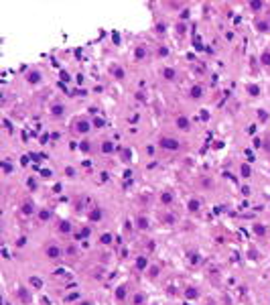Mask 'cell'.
Returning <instances> with one entry per match:
<instances>
[{"label": "cell", "instance_id": "6da1fadb", "mask_svg": "<svg viewBox=\"0 0 270 305\" xmlns=\"http://www.w3.org/2000/svg\"><path fill=\"white\" fill-rule=\"evenodd\" d=\"M158 147L165 151H179L181 149V142L177 138H173V136H161L158 138Z\"/></svg>", "mask_w": 270, "mask_h": 305}, {"label": "cell", "instance_id": "7a4b0ae2", "mask_svg": "<svg viewBox=\"0 0 270 305\" xmlns=\"http://www.w3.org/2000/svg\"><path fill=\"white\" fill-rule=\"evenodd\" d=\"M92 126H94V124H92L88 118H79V120H75L73 130H75V132H79V134H88Z\"/></svg>", "mask_w": 270, "mask_h": 305}, {"label": "cell", "instance_id": "3957f363", "mask_svg": "<svg viewBox=\"0 0 270 305\" xmlns=\"http://www.w3.org/2000/svg\"><path fill=\"white\" fill-rule=\"evenodd\" d=\"M45 254H47V258H51V260H57V258L61 256V248L57 244H47V246H45Z\"/></svg>", "mask_w": 270, "mask_h": 305}, {"label": "cell", "instance_id": "277c9868", "mask_svg": "<svg viewBox=\"0 0 270 305\" xmlns=\"http://www.w3.org/2000/svg\"><path fill=\"white\" fill-rule=\"evenodd\" d=\"M175 124H177L181 130H189V128H191V120H189L185 114H179V116H177V118H175Z\"/></svg>", "mask_w": 270, "mask_h": 305}, {"label": "cell", "instance_id": "5b68a950", "mask_svg": "<svg viewBox=\"0 0 270 305\" xmlns=\"http://www.w3.org/2000/svg\"><path fill=\"white\" fill-rule=\"evenodd\" d=\"M146 55H148V51H146L144 45H136V49H134V61H142Z\"/></svg>", "mask_w": 270, "mask_h": 305}, {"label": "cell", "instance_id": "8992f818", "mask_svg": "<svg viewBox=\"0 0 270 305\" xmlns=\"http://www.w3.org/2000/svg\"><path fill=\"white\" fill-rule=\"evenodd\" d=\"M161 75H162L167 81H173V80L177 77V69H175V67H162Z\"/></svg>", "mask_w": 270, "mask_h": 305}, {"label": "cell", "instance_id": "52a82bcc", "mask_svg": "<svg viewBox=\"0 0 270 305\" xmlns=\"http://www.w3.org/2000/svg\"><path fill=\"white\" fill-rule=\"evenodd\" d=\"M201 96H203V88L199 86V83L191 86V90H189V98H193V100H199Z\"/></svg>", "mask_w": 270, "mask_h": 305}, {"label": "cell", "instance_id": "ba28073f", "mask_svg": "<svg viewBox=\"0 0 270 305\" xmlns=\"http://www.w3.org/2000/svg\"><path fill=\"white\" fill-rule=\"evenodd\" d=\"M27 81H28V83H33V86H35V83H39V81H41V71H28V73H27Z\"/></svg>", "mask_w": 270, "mask_h": 305}, {"label": "cell", "instance_id": "9c48e42d", "mask_svg": "<svg viewBox=\"0 0 270 305\" xmlns=\"http://www.w3.org/2000/svg\"><path fill=\"white\" fill-rule=\"evenodd\" d=\"M126 293H128V287H126V285H120V287L116 289V299H118V301H124V299H126Z\"/></svg>", "mask_w": 270, "mask_h": 305}, {"label": "cell", "instance_id": "30bf717a", "mask_svg": "<svg viewBox=\"0 0 270 305\" xmlns=\"http://www.w3.org/2000/svg\"><path fill=\"white\" fill-rule=\"evenodd\" d=\"M187 210L193 212V214H197V212L201 210V203H199V199H189V203H187Z\"/></svg>", "mask_w": 270, "mask_h": 305}, {"label": "cell", "instance_id": "8fae6325", "mask_svg": "<svg viewBox=\"0 0 270 305\" xmlns=\"http://www.w3.org/2000/svg\"><path fill=\"white\" fill-rule=\"evenodd\" d=\"M110 71H112V75H114L116 80H122V77L126 75V73H124V69H122L120 65H112V67H110Z\"/></svg>", "mask_w": 270, "mask_h": 305}, {"label": "cell", "instance_id": "7c38bea8", "mask_svg": "<svg viewBox=\"0 0 270 305\" xmlns=\"http://www.w3.org/2000/svg\"><path fill=\"white\" fill-rule=\"evenodd\" d=\"M112 151H114V142L112 141H102V153H104V155H110Z\"/></svg>", "mask_w": 270, "mask_h": 305}, {"label": "cell", "instance_id": "4fadbf2b", "mask_svg": "<svg viewBox=\"0 0 270 305\" xmlns=\"http://www.w3.org/2000/svg\"><path fill=\"white\" fill-rule=\"evenodd\" d=\"M51 114H53V116H63V114H65V106H61V104H53V106H51Z\"/></svg>", "mask_w": 270, "mask_h": 305}, {"label": "cell", "instance_id": "5bb4252c", "mask_svg": "<svg viewBox=\"0 0 270 305\" xmlns=\"http://www.w3.org/2000/svg\"><path fill=\"white\" fill-rule=\"evenodd\" d=\"M136 226H138V230H146L148 228V220L144 216H138L136 218Z\"/></svg>", "mask_w": 270, "mask_h": 305}, {"label": "cell", "instance_id": "9a60e30c", "mask_svg": "<svg viewBox=\"0 0 270 305\" xmlns=\"http://www.w3.org/2000/svg\"><path fill=\"white\" fill-rule=\"evenodd\" d=\"M146 264H148V258H146V256H138V258H136V269H138V271H144V269H146Z\"/></svg>", "mask_w": 270, "mask_h": 305}, {"label": "cell", "instance_id": "2e32d148", "mask_svg": "<svg viewBox=\"0 0 270 305\" xmlns=\"http://www.w3.org/2000/svg\"><path fill=\"white\" fill-rule=\"evenodd\" d=\"M18 297H20V301H22V303H31V295L27 293V289H25V287H20V289H18Z\"/></svg>", "mask_w": 270, "mask_h": 305}, {"label": "cell", "instance_id": "e0dca14e", "mask_svg": "<svg viewBox=\"0 0 270 305\" xmlns=\"http://www.w3.org/2000/svg\"><path fill=\"white\" fill-rule=\"evenodd\" d=\"M240 175L242 177H250L252 175V169H250L248 163H242V165H240Z\"/></svg>", "mask_w": 270, "mask_h": 305}, {"label": "cell", "instance_id": "ac0fdd59", "mask_svg": "<svg viewBox=\"0 0 270 305\" xmlns=\"http://www.w3.org/2000/svg\"><path fill=\"white\" fill-rule=\"evenodd\" d=\"M171 202H173V193H171V191H162V193H161V203L169 205Z\"/></svg>", "mask_w": 270, "mask_h": 305}, {"label": "cell", "instance_id": "d6986e66", "mask_svg": "<svg viewBox=\"0 0 270 305\" xmlns=\"http://www.w3.org/2000/svg\"><path fill=\"white\" fill-rule=\"evenodd\" d=\"M100 218H102V210H100V208H95V210L89 212V220H92V222H98Z\"/></svg>", "mask_w": 270, "mask_h": 305}, {"label": "cell", "instance_id": "ffe728a7", "mask_svg": "<svg viewBox=\"0 0 270 305\" xmlns=\"http://www.w3.org/2000/svg\"><path fill=\"white\" fill-rule=\"evenodd\" d=\"M246 92H248L250 96H258V94H260V88L254 86V83H248V86H246Z\"/></svg>", "mask_w": 270, "mask_h": 305}, {"label": "cell", "instance_id": "44dd1931", "mask_svg": "<svg viewBox=\"0 0 270 305\" xmlns=\"http://www.w3.org/2000/svg\"><path fill=\"white\" fill-rule=\"evenodd\" d=\"M59 232L69 234V232H71V224H69V222H61V224H59Z\"/></svg>", "mask_w": 270, "mask_h": 305}, {"label": "cell", "instance_id": "7402d4cb", "mask_svg": "<svg viewBox=\"0 0 270 305\" xmlns=\"http://www.w3.org/2000/svg\"><path fill=\"white\" fill-rule=\"evenodd\" d=\"M256 27H258V31H260V33H266V31L270 29L266 20H258V22H256Z\"/></svg>", "mask_w": 270, "mask_h": 305}, {"label": "cell", "instance_id": "603a6c76", "mask_svg": "<svg viewBox=\"0 0 270 305\" xmlns=\"http://www.w3.org/2000/svg\"><path fill=\"white\" fill-rule=\"evenodd\" d=\"M31 285H33L35 289H41V287H43V281H41L39 277H31Z\"/></svg>", "mask_w": 270, "mask_h": 305}, {"label": "cell", "instance_id": "cb8c5ba5", "mask_svg": "<svg viewBox=\"0 0 270 305\" xmlns=\"http://www.w3.org/2000/svg\"><path fill=\"white\" fill-rule=\"evenodd\" d=\"M185 295H187V299H195L199 293H197V289H193V287H189L187 291H185Z\"/></svg>", "mask_w": 270, "mask_h": 305}, {"label": "cell", "instance_id": "d4e9b609", "mask_svg": "<svg viewBox=\"0 0 270 305\" xmlns=\"http://www.w3.org/2000/svg\"><path fill=\"white\" fill-rule=\"evenodd\" d=\"M260 61H262V65H270V51H264Z\"/></svg>", "mask_w": 270, "mask_h": 305}, {"label": "cell", "instance_id": "484cf974", "mask_svg": "<svg viewBox=\"0 0 270 305\" xmlns=\"http://www.w3.org/2000/svg\"><path fill=\"white\" fill-rule=\"evenodd\" d=\"M254 232H256L258 236H264V234H266V228H264L262 224H256V226H254Z\"/></svg>", "mask_w": 270, "mask_h": 305}, {"label": "cell", "instance_id": "4316f807", "mask_svg": "<svg viewBox=\"0 0 270 305\" xmlns=\"http://www.w3.org/2000/svg\"><path fill=\"white\" fill-rule=\"evenodd\" d=\"M39 218H41V222H47L49 218H51V212H49V210H41Z\"/></svg>", "mask_w": 270, "mask_h": 305}, {"label": "cell", "instance_id": "83f0119b", "mask_svg": "<svg viewBox=\"0 0 270 305\" xmlns=\"http://www.w3.org/2000/svg\"><path fill=\"white\" fill-rule=\"evenodd\" d=\"M132 301H134V305H142L144 303V295H142V293H136Z\"/></svg>", "mask_w": 270, "mask_h": 305}, {"label": "cell", "instance_id": "f1b7e54d", "mask_svg": "<svg viewBox=\"0 0 270 305\" xmlns=\"http://www.w3.org/2000/svg\"><path fill=\"white\" fill-rule=\"evenodd\" d=\"M22 212H25V214H33V212H35V205H33V203H25V205H22Z\"/></svg>", "mask_w": 270, "mask_h": 305}, {"label": "cell", "instance_id": "f546056e", "mask_svg": "<svg viewBox=\"0 0 270 305\" xmlns=\"http://www.w3.org/2000/svg\"><path fill=\"white\" fill-rule=\"evenodd\" d=\"M130 157H132L130 149H122V161H130Z\"/></svg>", "mask_w": 270, "mask_h": 305}, {"label": "cell", "instance_id": "4dcf8cb0", "mask_svg": "<svg viewBox=\"0 0 270 305\" xmlns=\"http://www.w3.org/2000/svg\"><path fill=\"white\" fill-rule=\"evenodd\" d=\"M102 244H112V234H102Z\"/></svg>", "mask_w": 270, "mask_h": 305}, {"label": "cell", "instance_id": "1f68e13d", "mask_svg": "<svg viewBox=\"0 0 270 305\" xmlns=\"http://www.w3.org/2000/svg\"><path fill=\"white\" fill-rule=\"evenodd\" d=\"M79 149L83 151V153H88V151H89V141H81L79 142Z\"/></svg>", "mask_w": 270, "mask_h": 305}, {"label": "cell", "instance_id": "d6a6232c", "mask_svg": "<svg viewBox=\"0 0 270 305\" xmlns=\"http://www.w3.org/2000/svg\"><path fill=\"white\" fill-rule=\"evenodd\" d=\"M92 124H94L95 128H102V126H104V120H102V118H94V120H92Z\"/></svg>", "mask_w": 270, "mask_h": 305}, {"label": "cell", "instance_id": "836d02e7", "mask_svg": "<svg viewBox=\"0 0 270 305\" xmlns=\"http://www.w3.org/2000/svg\"><path fill=\"white\" fill-rule=\"evenodd\" d=\"M158 55H161V57H167V55H169V49L167 47H158Z\"/></svg>", "mask_w": 270, "mask_h": 305}, {"label": "cell", "instance_id": "e575fe53", "mask_svg": "<svg viewBox=\"0 0 270 305\" xmlns=\"http://www.w3.org/2000/svg\"><path fill=\"white\" fill-rule=\"evenodd\" d=\"M250 8H254V10H260V8H262V2H250Z\"/></svg>", "mask_w": 270, "mask_h": 305}, {"label": "cell", "instance_id": "d590c367", "mask_svg": "<svg viewBox=\"0 0 270 305\" xmlns=\"http://www.w3.org/2000/svg\"><path fill=\"white\" fill-rule=\"evenodd\" d=\"M136 98H138V100H146V96H144V92H136Z\"/></svg>", "mask_w": 270, "mask_h": 305}, {"label": "cell", "instance_id": "8d00e7d4", "mask_svg": "<svg viewBox=\"0 0 270 305\" xmlns=\"http://www.w3.org/2000/svg\"><path fill=\"white\" fill-rule=\"evenodd\" d=\"M65 173H67V175H69V177H73V175H75V171H73V169H71V167H67V169H65Z\"/></svg>", "mask_w": 270, "mask_h": 305}, {"label": "cell", "instance_id": "74e56055", "mask_svg": "<svg viewBox=\"0 0 270 305\" xmlns=\"http://www.w3.org/2000/svg\"><path fill=\"white\" fill-rule=\"evenodd\" d=\"M61 80H63V81H67V80H69V75H67V71H61Z\"/></svg>", "mask_w": 270, "mask_h": 305}, {"label": "cell", "instance_id": "f35d334b", "mask_svg": "<svg viewBox=\"0 0 270 305\" xmlns=\"http://www.w3.org/2000/svg\"><path fill=\"white\" fill-rule=\"evenodd\" d=\"M2 167H4V171H6V173H8V171H10V165H8V163H6V161H4V163H2Z\"/></svg>", "mask_w": 270, "mask_h": 305}, {"label": "cell", "instance_id": "ab89813d", "mask_svg": "<svg viewBox=\"0 0 270 305\" xmlns=\"http://www.w3.org/2000/svg\"><path fill=\"white\" fill-rule=\"evenodd\" d=\"M79 305H92V303H89V301H81Z\"/></svg>", "mask_w": 270, "mask_h": 305}]
</instances>
